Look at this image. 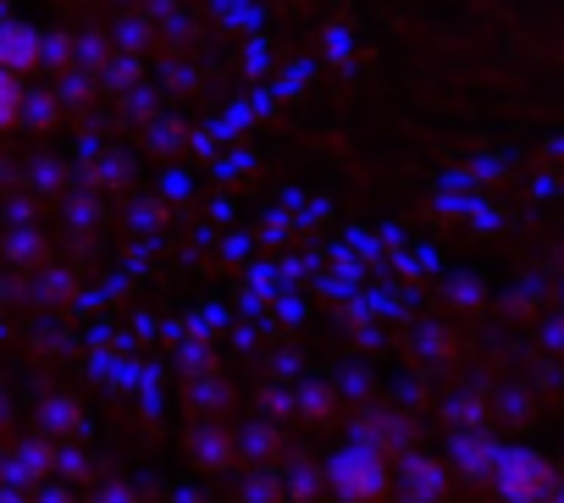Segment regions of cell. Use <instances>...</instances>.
<instances>
[{
    "instance_id": "6da1fadb",
    "label": "cell",
    "mask_w": 564,
    "mask_h": 503,
    "mask_svg": "<svg viewBox=\"0 0 564 503\" xmlns=\"http://www.w3.org/2000/svg\"><path fill=\"white\" fill-rule=\"evenodd\" d=\"M327 481H333V492H338L344 503H377V497L393 486V470H388V459H382L371 442H349V448L333 453Z\"/></svg>"
},
{
    "instance_id": "7a4b0ae2",
    "label": "cell",
    "mask_w": 564,
    "mask_h": 503,
    "mask_svg": "<svg viewBox=\"0 0 564 503\" xmlns=\"http://www.w3.org/2000/svg\"><path fill=\"white\" fill-rule=\"evenodd\" d=\"M492 486L503 492V503H536L547 497V459L536 448H498L487 464Z\"/></svg>"
},
{
    "instance_id": "3957f363",
    "label": "cell",
    "mask_w": 564,
    "mask_h": 503,
    "mask_svg": "<svg viewBox=\"0 0 564 503\" xmlns=\"http://www.w3.org/2000/svg\"><path fill=\"white\" fill-rule=\"evenodd\" d=\"M40 29H29V23H0V67L7 73H34L40 67Z\"/></svg>"
},
{
    "instance_id": "277c9868",
    "label": "cell",
    "mask_w": 564,
    "mask_h": 503,
    "mask_svg": "<svg viewBox=\"0 0 564 503\" xmlns=\"http://www.w3.org/2000/svg\"><path fill=\"white\" fill-rule=\"evenodd\" d=\"M399 486H404V497H410V503H443V492H448V481H443V464H437V459H410V464H404V475H399Z\"/></svg>"
},
{
    "instance_id": "5b68a950",
    "label": "cell",
    "mask_w": 564,
    "mask_h": 503,
    "mask_svg": "<svg viewBox=\"0 0 564 503\" xmlns=\"http://www.w3.org/2000/svg\"><path fill=\"white\" fill-rule=\"evenodd\" d=\"M23 84H18V73H7L0 67V128H18V117H23Z\"/></svg>"
},
{
    "instance_id": "8992f818",
    "label": "cell",
    "mask_w": 564,
    "mask_h": 503,
    "mask_svg": "<svg viewBox=\"0 0 564 503\" xmlns=\"http://www.w3.org/2000/svg\"><path fill=\"white\" fill-rule=\"evenodd\" d=\"M0 503H29V497H23L18 486H0Z\"/></svg>"
},
{
    "instance_id": "52a82bcc",
    "label": "cell",
    "mask_w": 564,
    "mask_h": 503,
    "mask_svg": "<svg viewBox=\"0 0 564 503\" xmlns=\"http://www.w3.org/2000/svg\"><path fill=\"white\" fill-rule=\"evenodd\" d=\"M40 503H73L67 492H40Z\"/></svg>"
},
{
    "instance_id": "ba28073f",
    "label": "cell",
    "mask_w": 564,
    "mask_h": 503,
    "mask_svg": "<svg viewBox=\"0 0 564 503\" xmlns=\"http://www.w3.org/2000/svg\"><path fill=\"white\" fill-rule=\"evenodd\" d=\"M553 503H564V486H558V492H553Z\"/></svg>"
}]
</instances>
